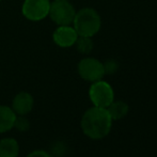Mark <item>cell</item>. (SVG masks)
Segmentation results:
<instances>
[{
    "label": "cell",
    "instance_id": "1",
    "mask_svg": "<svg viewBox=\"0 0 157 157\" xmlns=\"http://www.w3.org/2000/svg\"><path fill=\"white\" fill-rule=\"evenodd\" d=\"M112 119L106 108L94 107L88 109L81 119V128L91 139H103L110 132Z\"/></svg>",
    "mask_w": 157,
    "mask_h": 157
},
{
    "label": "cell",
    "instance_id": "2",
    "mask_svg": "<svg viewBox=\"0 0 157 157\" xmlns=\"http://www.w3.org/2000/svg\"><path fill=\"white\" fill-rule=\"evenodd\" d=\"M73 24L79 36L92 37L101 29V19L96 10L92 8H83L76 12Z\"/></svg>",
    "mask_w": 157,
    "mask_h": 157
},
{
    "label": "cell",
    "instance_id": "3",
    "mask_svg": "<svg viewBox=\"0 0 157 157\" xmlns=\"http://www.w3.org/2000/svg\"><path fill=\"white\" fill-rule=\"evenodd\" d=\"M75 14L76 11L68 0H55L50 2L48 15L58 26H67L73 24Z\"/></svg>",
    "mask_w": 157,
    "mask_h": 157
},
{
    "label": "cell",
    "instance_id": "4",
    "mask_svg": "<svg viewBox=\"0 0 157 157\" xmlns=\"http://www.w3.org/2000/svg\"><path fill=\"white\" fill-rule=\"evenodd\" d=\"M89 96L93 105L101 108H107L114 99L111 86L101 79L92 83L89 90Z\"/></svg>",
    "mask_w": 157,
    "mask_h": 157
},
{
    "label": "cell",
    "instance_id": "5",
    "mask_svg": "<svg viewBox=\"0 0 157 157\" xmlns=\"http://www.w3.org/2000/svg\"><path fill=\"white\" fill-rule=\"evenodd\" d=\"M78 73L81 78L90 82L101 80L105 75L104 63L95 58H85L78 63Z\"/></svg>",
    "mask_w": 157,
    "mask_h": 157
},
{
    "label": "cell",
    "instance_id": "6",
    "mask_svg": "<svg viewBox=\"0 0 157 157\" xmlns=\"http://www.w3.org/2000/svg\"><path fill=\"white\" fill-rule=\"evenodd\" d=\"M49 9L50 0H25L21 11L27 19L39 21L49 14Z\"/></svg>",
    "mask_w": 157,
    "mask_h": 157
},
{
    "label": "cell",
    "instance_id": "7",
    "mask_svg": "<svg viewBox=\"0 0 157 157\" xmlns=\"http://www.w3.org/2000/svg\"><path fill=\"white\" fill-rule=\"evenodd\" d=\"M78 36V33L76 32L74 27H71V25L59 26L52 34L55 43L63 48H67L75 45Z\"/></svg>",
    "mask_w": 157,
    "mask_h": 157
},
{
    "label": "cell",
    "instance_id": "8",
    "mask_svg": "<svg viewBox=\"0 0 157 157\" xmlns=\"http://www.w3.org/2000/svg\"><path fill=\"white\" fill-rule=\"evenodd\" d=\"M33 97L28 92H21L14 97L12 109L18 116H26L32 110Z\"/></svg>",
    "mask_w": 157,
    "mask_h": 157
},
{
    "label": "cell",
    "instance_id": "9",
    "mask_svg": "<svg viewBox=\"0 0 157 157\" xmlns=\"http://www.w3.org/2000/svg\"><path fill=\"white\" fill-rule=\"evenodd\" d=\"M16 113L8 106H0V132H6L14 126Z\"/></svg>",
    "mask_w": 157,
    "mask_h": 157
},
{
    "label": "cell",
    "instance_id": "10",
    "mask_svg": "<svg viewBox=\"0 0 157 157\" xmlns=\"http://www.w3.org/2000/svg\"><path fill=\"white\" fill-rule=\"evenodd\" d=\"M19 145L15 139L4 138L0 140V157H17Z\"/></svg>",
    "mask_w": 157,
    "mask_h": 157
},
{
    "label": "cell",
    "instance_id": "11",
    "mask_svg": "<svg viewBox=\"0 0 157 157\" xmlns=\"http://www.w3.org/2000/svg\"><path fill=\"white\" fill-rule=\"evenodd\" d=\"M107 111L109 116L113 120H121L128 113V105L123 101H112V103L108 106Z\"/></svg>",
    "mask_w": 157,
    "mask_h": 157
},
{
    "label": "cell",
    "instance_id": "12",
    "mask_svg": "<svg viewBox=\"0 0 157 157\" xmlns=\"http://www.w3.org/2000/svg\"><path fill=\"white\" fill-rule=\"evenodd\" d=\"M75 45L77 47V50L83 55L90 54L93 49V41L90 36H78Z\"/></svg>",
    "mask_w": 157,
    "mask_h": 157
},
{
    "label": "cell",
    "instance_id": "13",
    "mask_svg": "<svg viewBox=\"0 0 157 157\" xmlns=\"http://www.w3.org/2000/svg\"><path fill=\"white\" fill-rule=\"evenodd\" d=\"M13 127H15L17 130H19V132H26V130L29 129V127H30L29 120L24 116L16 117Z\"/></svg>",
    "mask_w": 157,
    "mask_h": 157
},
{
    "label": "cell",
    "instance_id": "14",
    "mask_svg": "<svg viewBox=\"0 0 157 157\" xmlns=\"http://www.w3.org/2000/svg\"><path fill=\"white\" fill-rule=\"evenodd\" d=\"M118 62L116 60H108L106 63H104L105 68V74H113L118 71Z\"/></svg>",
    "mask_w": 157,
    "mask_h": 157
},
{
    "label": "cell",
    "instance_id": "15",
    "mask_svg": "<svg viewBox=\"0 0 157 157\" xmlns=\"http://www.w3.org/2000/svg\"><path fill=\"white\" fill-rule=\"evenodd\" d=\"M27 157H52L49 153L42 150H37V151H33L32 153H30Z\"/></svg>",
    "mask_w": 157,
    "mask_h": 157
},
{
    "label": "cell",
    "instance_id": "16",
    "mask_svg": "<svg viewBox=\"0 0 157 157\" xmlns=\"http://www.w3.org/2000/svg\"><path fill=\"white\" fill-rule=\"evenodd\" d=\"M52 150H54V153L56 154V155H58V156H60V155H62V154L64 153V147H63V144L61 142H58V143H56V144L52 147Z\"/></svg>",
    "mask_w": 157,
    "mask_h": 157
},
{
    "label": "cell",
    "instance_id": "17",
    "mask_svg": "<svg viewBox=\"0 0 157 157\" xmlns=\"http://www.w3.org/2000/svg\"><path fill=\"white\" fill-rule=\"evenodd\" d=\"M68 1H70V0H68Z\"/></svg>",
    "mask_w": 157,
    "mask_h": 157
}]
</instances>
